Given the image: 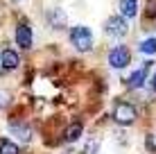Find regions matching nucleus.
Segmentation results:
<instances>
[{"instance_id":"1","label":"nucleus","mask_w":156,"mask_h":154,"mask_svg":"<svg viewBox=\"0 0 156 154\" xmlns=\"http://www.w3.org/2000/svg\"><path fill=\"white\" fill-rule=\"evenodd\" d=\"M70 43L77 48V52H88L93 48V32L84 25H77L70 30Z\"/></svg>"},{"instance_id":"10","label":"nucleus","mask_w":156,"mask_h":154,"mask_svg":"<svg viewBox=\"0 0 156 154\" xmlns=\"http://www.w3.org/2000/svg\"><path fill=\"white\" fill-rule=\"evenodd\" d=\"M145 79H147V66H143V68H138V70H133L131 75L127 77V84L131 88H140L143 84H145Z\"/></svg>"},{"instance_id":"7","label":"nucleus","mask_w":156,"mask_h":154,"mask_svg":"<svg viewBox=\"0 0 156 154\" xmlns=\"http://www.w3.org/2000/svg\"><path fill=\"white\" fill-rule=\"evenodd\" d=\"M9 131L23 143H27L32 138V129H30V125H25V123H9Z\"/></svg>"},{"instance_id":"6","label":"nucleus","mask_w":156,"mask_h":154,"mask_svg":"<svg viewBox=\"0 0 156 154\" xmlns=\"http://www.w3.org/2000/svg\"><path fill=\"white\" fill-rule=\"evenodd\" d=\"M18 63H20L18 52L12 50V48H5L2 55H0V68H5V70H14V68H18Z\"/></svg>"},{"instance_id":"14","label":"nucleus","mask_w":156,"mask_h":154,"mask_svg":"<svg viewBox=\"0 0 156 154\" xmlns=\"http://www.w3.org/2000/svg\"><path fill=\"white\" fill-rule=\"evenodd\" d=\"M98 152H100V141L90 138L88 143H86V147H84V154H98Z\"/></svg>"},{"instance_id":"8","label":"nucleus","mask_w":156,"mask_h":154,"mask_svg":"<svg viewBox=\"0 0 156 154\" xmlns=\"http://www.w3.org/2000/svg\"><path fill=\"white\" fill-rule=\"evenodd\" d=\"M48 23H50L55 30H61L63 25H66V12H63V9H59V7L50 9V14H48Z\"/></svg>"},{"instance_id":"2","label":"nucleus","mask_w":156,"mask_h":154,"mask_svg":"<svg viewBox=\"0 0 156 154\" xmlns=\"http://www.w3.org/2000/svg\"><path fill=\"white\" fill-rule=\"evenodd\" d=\"M129 32V23L122 16H111V18H106L104 23V34L109 36V39H122Z\"/></svg>"},{"instance_id":"15","label":"nucleus","mask_w":156,"mask_h":154,"mask_svg":"<svg viewBox=\"0 0 156 154\" xmlns=\"http://www.w3.org/2000/svg\"><path fill=\"white\" fill-rule=\"evenodd\" d=\"M152 91L156 93V73H154V77H152Z\"/></svg>"},{"instance_id":"12","label":"nucleus","mask_w":156,"mask_h":154,"mask_svg":"<svg viewBox=\"0 0 156 154\" xmlns=\"http://www.w3.org/2000/svg\"><path fill=\"white\" fill-rule=\"evenodd\" d=\"M0 154H20L18 145L9 138H0Z\"/></svg>"},{"instance_id":"5","label":"nucleus","mask_w":156,"mask_h":154,"mask_svg":"<svg viewBox=\"0 0 156 154\" xmlns=\"http://www.w3.org/2000/svg\"><path fill=\"white\" fill-rule=\"evenodd\" d=\"M16 43H18L23 50H30L32 48V30L27 23H18L16 25Z\"/></svg>"},{"instance_id":"4","label":"nucleus","mask_w":156,"mask_h":154,"mask_svg":"<svg viewBox=\"0 0 156 154\" xmlns=\"http://www.w3.org/2000/svg\"><path fill=\"white\" fill-rule=\"evenodd\" d=\"M131 61V50L127 45H115L109 50V66L111 68H125Z\"/></svg>"},{"instance_id":"9","label":"nucleus","mask_w":156,"mask_h":154,"mask_svg":"<svg viewBox=\"0 0 156 154\" xmlns=\"http://www.w3.org/2000/svg\"><path fill=\"white\" fill-rule=\"evenodd\" d=\"M120 14H122V18H125V20L136 18V14H138V0H120Z\"/></svg>"},{"instance_id":"11","label":"nucleus","mask_w":156,"mask_h":154,"mask_svg":"<svg viewBox=\"0 0 156 154\" xmlns=\"http://www.w3.org/2000/svg\"><path fill=\"white\" fill-rule=\"evenodd\" d=\"M82 131H84V125L82 123H73V125H68V129H66V134H63V141H68V143H75L82 136Z\"/></svg>"},{"instance_id":"3","label":"nucleus","mask_w":156,"mask_h":154,"mask_svg":"<svg viewBox=\"0 0 156 154\" xmlns=\"http://www.w3.org/2000/svg\"><path fill=\"white\" fill-rule=\"evenodd\" d=\"M113 120L122 127L131 125L133 120H136V107H133L131 102H118L113 107Z\"/></svg>"},{"instance_id":"13","label":"nucleus","mask_w":156,"mask_h":154,"mask_svg":"<svg viewBox=\"0 0 156 154\" xmlns=\"http://www.w3.org/2000/svg\"><path fill=\"white\" fill-rule=\"evenodd\" d=\"M140 52H145V55H156V36H149V39L140 41Z\"/></svg>"}]
</instances>
